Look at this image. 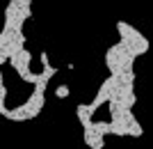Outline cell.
Wrapping results in <instances>:
<instances>
[{
  "instance_id": "obj_1",
  "label": "cell",
  "mask_w": 153,
  "mask_h": 149,
  "mask_svg": "<svg viewBox=\"0 0 153 149\" xmlns=\"http://www.w3.org/2000/svg\"><path fill=\"white\" fill-rule=\"evenodd\" d=\"M117 32H119V39H128V41H133L135 46H137V51H140V55H144V53L151 48V44H149V39L144 37V34L137 30L135 25H130V23H126V21H117Z\"/></svg>"
},
{
  "instance_id": "obj_2",
  "label": "cell",
  "mask_w": 153,
  "mask_h": 149,
  "mask_svg": "<svg viewBox=\"0 0 153 149\" xmlns=\"http://www.w3.org/2000/svg\"><path fill=\"white\" fill-rule=\"evenodd\" d=\"M105 136H101V133H96L94 126H89V129H82V140L87 147L91 149H103L105 147V140H103Z\"/></svg>"
},
{
  "instance_id": "obj_3",
  "label": "cell",
  "mask_w": 153,
  "mask_h": 149,
  "mask_svg": "<svg viewBox=\"0 0 153 149\" xmlns=\"http://www.w3.org/2000/svg\"><path fill=\"white\" fill-rule=\"evenodd\" d=\"M30 119H34V117H39V112L44 110V90H39V87H34V92L30 94Z\"/></svg>"
},
{
  "instance_id": "obj_4",
  "label": "cell",
  "mask_w": 153,
  "mask_h": 149,
  "mask_svg": "<svg viewBox=\"0 0 153 149\" xmlns=\"http://www.w3.org/2000/svg\"><path fill=\"white\" fill-rule=\"evenodd\" d=\"M76 115H78V119H80V124H82V129H89V126H94V119H91V115H94V108H91L89 103H78Z\"/></svg>"
},
{
  "instance_id": "obj_5",
  "label": "cell",
  "mask_w": 153,
  "mask_h": 149,
  "mask_svg": "<svg viewBox=\"0 0 153 149\" xmlns=\"http://www.w3.org/2000/svg\"><path fill=\"white\" fill-rule=\"evenodd\" d=\"M128 136H133V138H142L144 136V129H142V124L135 119V115L130 117V122H128Z\"/></svg>"
},
{
  "instance_id": "obj_6",
  "label": "cell",
  "mask_w": 153,
  "mask_h": 149,
  "mask_svg": "<svg viewBox=\"0 0 153 149\" xmlns=\"http://www.w3.org/2000/svg\"><path fill=\"white\" fill-rule=\"evenodd\" d=\"M94 129L101 136H110V133H114V124H112V119L110 122H94Z\"/></svg>"
},
{
  "instance_id": "obj_7",
  "label": "cell",
  "mask_w": 153,
  "mask_h": 149,
  "mask_svg": "<svg viewBox=\"0 0 153 149\" xmlns=\"http://www.w3.org/2000/svg\"><path fill=\"white\" fill-rule=\"evenodd\" d=\"M55 94H57L59 99H66L69 97V87H66V85H59L57 90H55Z\"/></svg>"
},
{
  "instance_id": "obj_8",
  "label": "cell",
  "mask_w": 153,
  "mask_h": 149,
  "mask_svg": "<svg viewBox=\"0 0 153 149\" xmlns=\"http://www.w3.org/2000/svg\"><path fill=\"white\" fill-rule=\"evenodd\" d=\"M41 64H51V60H48V55H46V53H41Z\"/></svg>"
},
{
  "instance_id": "obj_9",
  "label": "cell",
  "mask_w": 153,
  "mask_h": 149,
  "mask_svg": "<svg viewBox=\"0 0 153 149\" xmlns=\"http://www.w3.org/2000/svg\"><path fill=\"white\" fill-rule=\"evenodd\" d=\"M16 2H21V5H25V7L32 5V0H16Z\"/></svg>"
}]
</instances>
